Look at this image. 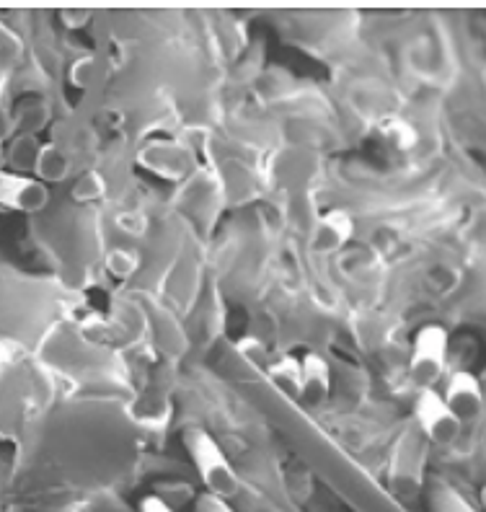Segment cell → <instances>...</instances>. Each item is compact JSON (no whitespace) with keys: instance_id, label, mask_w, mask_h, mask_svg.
<instances>
[{"instance_id":"6da1fadb","label":"cell","mask_w":486,"mask_h":512,"mask_svg":"<svg viewBox=\"0 0 486 512\" xmlns=\"http://www.w3.org/2000/svg\"><path fill=\"white\" fill-rule=\"evenodd\" d=\"M184 445H187L202 484L207 487V494L228 502L241 492V479H238L236 469H233L228 456H225L223 448L210 432L202 430V427H189L184 432Z\"/></svg>"},{"instance_id":"7a4b0ae2","label":"cell","mask_w":486,"mask_h":512,"mask_svg":"<svg viewBox=\"0 0 486 512\" xmlns=\"http://www.w3.org/2000/svg\"><path fill=\"white\" fill-rule=\"evenodd\" d=\"M448 352L450 337L445 326L427 324L417 331L412 355H409V375H412L414 386H419V391L435 388L443 381L445 368H448Z\"/></svg>"},{"instance_id":"3957f363","label":"cell","mask_w":486,"mask_h":512,"mask_svg":"<svg viewBox=\"0 0 486 512\" xmlns=\"http://www.w3.org/2000/svg\"><path fill=\"white\" fill-rule=\"evenodd\" d=\"M414 419L422 432V438L432 445L448 448L455 440L461 438L463 422L453 414L448 404H445L443 394L435 388H424L419 391L417 401H414Z\"/></svg>"},{"instance_id":"277c9868","label":"cell","mask_w":486,"mask_h":512,"mask_svg":"<svg viewBox=\"0 0 486 512\" xmlns=\"http://www.w3.org/2000/svg\"><path fill=\"white\" fill-rule=\"evenodd\" d=\"M50 205V189L34 176L0 171V207L13 213L37 215Z\"/></svg>"},{"instance_id":"5b68a950","label":"cell","mask_w":486,"mask_h":512,"mask_svg":"<svg viewBox=\"0 0 486 512\" xmlns=\"http://www.w3.org/2000/svg\"><path fill=\"white\" fill-rule=\"evenodd\" d=\"M443 399L461 422L476 419L484 412V383H481L474 373H468V370H455V373H450L448 378H445Z\"/></svg>"},{"instance_id":"8992f818","label":"cell","mask_w":486,"mask_h":512,"mask_svg":"<svg viewBox=\"0 0 486 512\" xmlns=\"http://www.w3.org/2000/svg\"><path fill=\"white\" fill-rule=\"evenodd\" d=\"M331 378L329 365L321 355L311 352L300 360V399H306V404L318 406L329 399Z\"/></svg>"},{"instance_id":"52a82bcc","label":"cell","mask_w":486,"mask_h":512,"mask_svg":"<svg viewBox=\"0 0 486 512\" xmlns=\"http://www.w3.org/2000/svg\"><path fill=\"white\" fill-rule=\"evenodd\" d=\"M143 161L148 163L150 169L156 174L169 176V179H179L192 169V156L187 150L176 143H153L145 150Z\"/></svg>"},{"instance_id":"ba28073f","label":"cell","mask_w":486,"mask_h":512,"mask_svg":"<svg viewBox=\"0 0 486 512\" xmlns=\"http://www.w3.org/2000/svg\"><path fill=\"white\" fill-rule=\"evenodd\" d=\"M349 236H352V218L342 210H331L329 215L318 220L311 244L318 254H331V251L342 249Z\"/></svg>"},{"instance_id":"9c48e42d","label":"cell","mask_w":486,"mask_h":512,"mask_svg":"<svg viewBox=\"0 0 486 512\" xmlns=\"http://www.w3.org/2000/svg\"><path fill=\"white\" fill-rule=\"evenodd\" d=\"M70 169H73V163H70V156L65 153L63 148L57 143H42V150H39L37 166H34V174L39 176V182L47 184H60L65 182L70 176Z\"/></svg>"},{"instance_id":"30bf717a","label":"cell","mask_w":486,"mask_h":512,"mask_svg":"<svg viewBox=\"0 0 486 512\" xmlns=\"http://www.w3.org/2000/svg\"><path fill=\"white\" fill-rule=\"evenodd\" d=\"M39 150H42V143H39L37 135L32 132H21L11 140V145L6 148V166H11L13 174H29L37 166Z\"/></svg>"},{"instance_id":"8fae6325","label":"cell","mask_w":486,"mask_h":512,"mask_svg":"<svg viewBox=\"0 0 486 512\" xmlns=\"http://www.w3.org/2000/svg\"><path fill=\"white\" fill-rule=\"evenodd\" d=\"M430 505L432 512H481L458 489L443 484V481H437L430 487Z\"/></svg>"},{"instance_id":"7c38bea8","label":"cell","mask_w":486,"mask_h":512,"mask_svg":"<svg viewBox=\"0 0 486 512\" xmlns=\"http://www.w3.org/2000/svg\"><path fill=\"white\" fill-rule=\"evenodd\" d=\"M269 378L287 396H293V399L300 396V360H295V357H282L275 365H269Z\"/></svg>"},{"instance_id":"4fadbf2b","label":"cell","mask_w":486,"mask_h":512,"mask_svg":"<svg viewBox=\"0 0 486 512\" xmlns=\"http://www.w3.org/2000/svg\"><path fill=\"white\" fill-rule=\"evenodd\" d=\"M106 192V182L104 176L99 174V171H86V174L75 182L73 187V200L78 202H91V200H99V197H104Z\"/></svg>"},{"instance_id":"5bb4252c","label":"cell","mask_w":486,"mask_h":512,"mask_svg":"<svg viewBox=\"0 0 486 512\" xmlns=\"http://www.w3.org/2000/svg\"><path fill=\"white\" fill-rule=\"evenodd\" d=\"M106 264H109V269H112L114 275L117 277H132L135 275V269H138V254H132L130 249H114L112 254H109V259H106Z\"/></svg>"},{"instance_id":"9a60e30c","label":"cell","mask_w":486,"mask_h":512,"mask_svg":"<svg viewBox=\"0 0 486 512\" xmlns=\"http://www.w3.org/2000/svg\"><path fill=\"white\" fill-rule=\"evenodd\" d=\"M91 78H94V60H91V57L75 60L73 70H70V81H73L78 88H86L91 86Z\"/></svg>"},{"instance_id":"2e32d148","label":"cell","mask_w":486,"mask_h":512,"mask_svg":"<svg viewBox=\"0 0 486 512\" xmlns=\"http://www.w3.org/2000/svg\"><path fill=\"white\" fill-rule=\"evenodd\" d=\"M194 512H233V510L225 500L212 497V494L205 492L202 497H197V502H194Z\"/></svg>"},{"instance_id":"e0dca14e","label":"cell","mask_w":486,"mask_h":512,"mask_svg":"<svg viewBox=\"0 0 486 512\" xmlns=\"http://www.w3.org/2000/svg\"><path fill=\"white\" fill-rule=\"evenodd\" d=\"M117 223H119V228H122L125 233H130V236H140V233L145 231V218L140 213L119 215Z\"/></svg>"},{"instance_id":"ac0fdd59","label":"cell","mask_w":486,"mask_h":512,"mask_svg":"<svg viewBox=\"0 0 486 512\" xmlns=\"http://www.w3.org/2000/svg\"><path fill=\"white\" fill-rule=\"evenodd\" d=\"M138 512H174V507L163 500V497H158V494H148V497L140 500Z\"/></svg>"},{"instance_id":"d6986e66","label":"cell","mask_w":486,"mask_h":512,"mask_svg":"<svg viewBox=\"0 0 486 512\" xmlns=\"http://www.w3.org/2000/svg\"><path fill=\"white\" fill-rule=\"evenodd\" d=\"M60 16H63L65 26H70V29H81V26L91 19V11H75V8H65V11H60Z\"/></svg>"},{"instance_id":"ffe728a7","label":"cell","mask_w":486,"mask_h":512,"mask_svg":"<svg viewBox=\"0 0 486 512\" xmlns=\"http://www.w3.org/2000/svg\"><path fill=\"white\" fill-rule=\"evenodd\" d=\"M0 171H6V143H3V135H0Z\"/></svg>"},{"instance_id":"44dd1931","label":"cell","mask_w":486,"mask_h":512,"mask_svg":"<svg viewBox=\"0 0 486 512\" xmlns=\"http://www.w3.org/2000/svg\"><path fill=\"white\" fill-rule=\"evenodd\" d=\"M481 507H484V512H486V484L481 487Z\"/></svg>"}]
</instances>
